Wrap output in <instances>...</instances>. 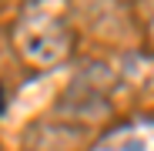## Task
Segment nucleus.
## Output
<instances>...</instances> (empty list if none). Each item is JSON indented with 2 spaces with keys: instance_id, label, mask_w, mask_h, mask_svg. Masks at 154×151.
Wrapping results in <instances>:
<instances>
[{
  "instance_id": "1",
  "label": "nucleus",
  "mask_w": 154,
  "mask_h": 151,
  "mask_svg": "<svg viewBox=\"0 0 154 151\" xmlns=\"http://www.w3.org/2000/svg\"><path fill=\"white\" fill-rule=\"evenodd\" d=\"M34 27H37L40 34H37L34 44L23 47V50H27V61H34V64H57V61L67 54V47H70L67 30L60 27V24H54L50 17H37Z\"/></svg>"
}]
</instances>
